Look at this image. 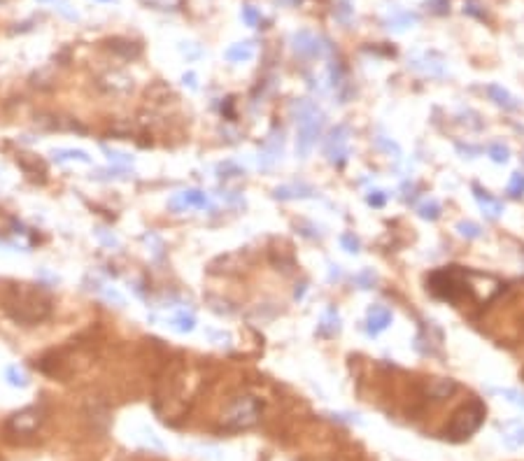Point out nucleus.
Segmentation results:
<instances>
[{
    "instance_id": "nucleus-31",
    "label": "nucleus",
    "mask_w": 524,
    "mask_h": 461,
    "mask_svg": "<svg viewBox=\"0 0 524 461\" xmlns=\"http://www.w3.org/2000/svg\"><path fill=\"white\" fill-rule=\"evenodd\" d=\"M112 161H121V163H131V156H126V154H119V152H108Z\"/></svg>"
},
{
    "instance_id": "nucleus-32",
    "label": "nucleus",
    "mask_w": 524,
    "mask_h": 461,
    "mask_svg": "<svg viewBox=\"0 0 524 461\" xmlns=\"http://www.w3.org/2000/svg\"><path fill=\"white\" fill-rule=\"evenodd\" d=\"M184 84H189V86H196V75H193V73L184 75Z\"/></svg>"
},
{
    "instance_id": "nucleus-28",
    "label": "nucleus",
    "mask_w": 524,
    "mask_h": 461,
    "mask_svg": "<svg viewBox=\"0 0 524 461\" xmlns=\"http://www.w3.org/2000/svg\"><path fill=\"white\" fill-rule=\"evenodd\" d=\"M375 280H378V277H375L373 270H361V273H359V275L355 277V282H357V285L361 287V289H370V287L375 285Z\"/></svg>"
},
{
    "instance_id": "nucleus-18",
    "label": "nucleus",
    "mask_w": 524,
    "mask_h": 461,
    "mask_svg": "<svg viewBox=\"0 0 524 461\" xmlns=\"http://www.w3.org/2000/svg\"><path fill=\"white\" fill-rule=\"evenodd\" d=\"M417 215H420L422 220H427V222H436L440 217V203L436 198L424 200L420 208H417Z\"/></svg>"
},
{
    "instance_id": "nucleus-13",
    "label": "nucleus",
    "mask_w": 524,
    "mask_h": 461,
    "mask_svg": "<svg viewBox=\"0 0 524 461\" xmlns=\"http://www.w3.org/2000/svg\"><path fill=\"white\" fill-rule=\"evenodd\" d=\"M455 389H457L455 380H447V377H433V380L427 384L429 396H433L436 401H443V399H447V396H452L455 394Z\"/></svg>"
},
{
    "instance_id": "nucleus-22",
    "label": "nucleus",
    "mask_w": 524,
    "mask_h": 461,
    "mask_svg": "<svg viewBox=\"0 0 524 461\" xmlns=\"http://www.w3.org/2000/svg\"><path fill=\"white\" fill-rule=\"evenodd\" d=\"M457 230H459V235H464V238H468V240H475L482 235V228L475 222H459Z\"/></svg>"
},
{
    "instance_id": "nucleus-21",
    "label": "nucleus",
    "mask_w": 524,
    "mask_h": 461,
    "mask_svg": "<svg viewBox=\"0 0 524 461\" xmlns=\"http://www.w3.org/2000/svg\"><path fill=\"white\" fill-rule=\"evenodd\" d=\"M196 327V317L193 315H187V312H180L178 317L173 319V329L180 331V333H189Z\"/></svg>"
},
{
    "instance_id": "nucleus-4",
    "label": "nucleus",
    "mask_w": 524,
    "mask_h": 461,
    "mask_svg": "<svg viewBox=\"0 0 524 461\" xmlns=\"http://www.w3.org/2000/svg\"><path fill=\"white\" fill-rule=\"evenodd\" d=\"M485 415H487V407L485 403H480V401H471V403H466L464 407H459L455 417H452L450 427H447V438L450 440L471 438V436L482 427Z\"/></svg>"
},
{
    "instance_id": "nucleus-2",
    "label": "nucleus",
    "mask_w": 524,
    "mask_h": 461,
    "mask_svg": "<svg viewBox=\"0 0 524 461\" xmlns=\"http://www.w3.org/2000/svg\"><path fill=\"white\" fill-rule=\"evenodd\" d=\"M291 112L296 117V152L305 158L320 138L324 128V112L317 108L313 100H296L291 105Z\"/></svg>"
},
{
    "instance_id": "nucleus-25",
    "label": "nucleus",
    "mask_w": 524,
    "mask_h": 461,
    "mask_svg": "<svg viewBox=\"0 0 524 461\" xmlns=\"http://www.w3.org/2000/svg\"><path fill=\"white\" fill-rule=\"evenodd\" d=\"M494 394L503 396V399L508 401V403H513L515 407H522V410H524V394L517 392V389H497Z\"/></svg>"
},
{
    "instance_id": "nucleus-29",
    "label": "nucleus",
    "mask_w": 524,
    "mask_h": 461,
    "mask_svg": "<svg viewBox=\"0 0 524 461\" xmlns=\"http://www.w3.org/2000/svg\"><path fill=\"white\" fill-rule=\"evenodd\" d=\"M243 21L247 23V26H259V23H261V14H259L254 8L245 5L243 8Z\"/></svg>"
},
{
    "instance_id": "nucleus-1",
    "label": "nucleus",
    "mask_w": 524,
    "mask_h": 461,
    "mask_svg": "<svg viewBox=\"0 0 524 461\" xmlns=\"http://www.w3.org/2000/svg\"><path fill=\"white\" fill-rule=\"evenodd\" d=\"M5 307L14 319L19 322H43L49 315V298L43 294V289L31 287V285H16L8 292L5 298Z\"/></svg>"
},
{
    "instance_id": "nucleus-19",
    "label": "nucleus",
    "mask_w": 524,
    "mask_h": 461,
    "mask_svg": "<svg viewBox=\"0 0 524 461\" xmlns=\"http://www.w3.org/2000/svg\"><path fill=\"white\" fill-rule=\"evenodd\" d=\"M390 26L387 28H392V31H405V28H413V23H417V14H410V12H401L398 16H392L390 21Z\"/></svg>"
},
{
    "instance_id": "nucleus-24",
    "label": "nucleus",
    "mask_w": 524,
    "mask_h": 461,
    "mask_svg": "<svg viewBox=\"0 0 524 461\" xmlns=\"http://www.w3.org/2000/svg\"><path fill=\"white\" fill-rule=\"evenodd\" d=\"M5 377H8V382L12 384V387H26V384H28L26 373L16 368V366H10V368L5 370Z\"/></svg>"
},
{
    "instance_id": "nucleus-7",
    "label": "nucleus",
    "mask_w": 524,
    "mask_h": 461,
    "mask_svg": "<svg viewBox=\"0 0 524 461\" xmlns=\"http://www.w3.org/2000/svg\"><path fill=\"white\" fill-rule=\"evenodd\" d=\"M291 47L296 54L301 56H308V58H315V56H322L329 51V45H324L322 38H317L315 33L310 31H298L291 35Z\"/></svg>"
},
{
    "instance_id": "nucleus-9",
    "label": "nucleus",
    "mask_w": 524,
    "mask_h": 461,
    "mask_svg": "<svg viewBox=\"0 0 524 461\" xmlns=\"http://www.w3.org/2000/svg\"><path fill=\"white\" fill-rule=\"evenodd\" d=\"M410 66L431 77H440L445 73V61L440 56H436L433 51H420V54H415L410 58Z\"/></svg>"
},
{
    "instance_id": "nucleus-12",
    "label": "nucleus",
    "mask_w": 524,
    "mask_h": 461,
    "mask_svg": "<svg viewBox=\"0 0 524 461\" xmlns=\"http://www.w3.org/2000/svg\"><path fill=\"white\" fill-rule=\"evenodd\" d=\"M501 440L508 450H520V447H524V422H520V419L505 422L501 427Z\"/></svg>"
},
{
    "instance_id": "nucleus-30",
    "label": "nucleus",
    "mask_w": 524,
    "mask_h": 461,
    "mask_svg": "<svg viewBox=\"0 0 524 461\" xmlns=\"http://www.w3.org/2000/svg\"><path fill=\"white\" fill-rule=\"evenodd\" d=\"M366 200H368V205H373V208H382L387 196H385V191H370L366 196Z\"/></svg>"
},
{
    "instance_id": "nucleus-15",
    "label": "nucleus",
    "mask_w": 524,
    "mask_h": 461,
    "mask_svg": "<svg viewBox=\"0 0 524 461\" xmlns=\"http://www.w3.org/2000/svg\"><path fill=\"white\" fill-rule=\"evenodd\" d=\"M487 93H490V98L499 105V108H503V110H517V100L513 98V93L505 91L503 86L490 84V86H487Z\"/></svg>"
},
{
    "instance_id": "nucleus-20",
    "label": "nucleus",
    "mask_w": 524,
    "mask_h": 461,
    "mask_svg": "<svg viewBox=\"0 0 524 461\" xmlns=\"http://www.w3.org/2000/svg\"><path fill=\"white\" fill-rule=\"evenodd\" d=\"M487 156H490L494 163H508L510 150L501 143H492L490 147H487Z\"/></svg>"
},
{
    "instance_id": "nucleus-5",
    "label": "nucleus",
    "mask_w": 524,
    "mask_h": 461,
    "mask_svg": "<svg viewBox=\"0 0 524 461\" xmlns=\"http://www.w3.org/2000/svg\"><path fill=\"white\" fill-rule=\"evenodd\" d=\"M324 156L333 165H343L347 161V156H350V128L345 123H338L324 138Z\"/></svg>"
},
{
    "instance_id": "nucleus-6",
    "label": "nucleus",
    "mask_w": 524,
    "mask_h": 461,
    "mask_svg": "<svg viewBox=\"0 0 524 461\" xmlns=\"http://www.w3.org/2000/svg\"><path fill=\"white\" fill-rule=\"evenodd\" d=\"M43 424V410L40 407H23L8 419V431L14 436H33Z\"/></svg>"
},
{
    "instance_id": "nucleus-17",
    "label": "nucleus",
    "mask_w": 524,
    "mask_h": 461,
    "mask_svg": "<svg viewBox=\"0 0 524 461\" xmlns=\"http://www.w3.org/2000/svg\"><path fill=\"white\" fill-rule=\"evenodd\" d=\"M320 331L322 333H338L340 331V315L333 310V307H329L326 312L322 315V322H320Z\"/></svg>"
},
{
    "instance_id": "nucleus-3",
    "label": "nucleus",
    "mask_w": 524,
    "mask_h": 461,
    "mask_svg": "<svg viewBox=\"0 0 524 461\" xmlns=\"http://www.w3.org/2000/svg\"><path fill=\"white\" fill-rule=\"evenodd\" d=\"M261 401L257 396H250V394H243V396H235L231 403L226 405L222 415V427L226 431H245L250 427H254L261 417Z\"/></svg>"
},
{
    "instance_id": "nucleus-10",
    "label": "nucleus",
    "mask_w": 524,
    "mask_h": 461,
    "mask_svg": "<svg viewBox=\"0 0 524 461\" xmlns=\"http://www.w3.org/2000/svg\"><path fill=\"white\" fill-rule=\"evenodd\" d=\"M392 310L387 305H370L368 315H366V331L368 335H380L385 329H390L392 324Z\"/></svg>"
},
{
    "instance_id": "nucleus-26",
    "label": "nucleus",
    "mask_w": 524,
    "mask_h": 461,
    "mask_svg": "<svg viewBox=\"0 0 524 461\" xmlns=\"http://www.w3.org/2000/svg\"><path fill=\"white\" fill-rule=\"evenodd\" d=\"M508 193L513 198H520L524 193V173H513L508 182Z\"/></svg>"
},
{
    "instance_id": "nucleus-14",
    "label": "nucleus",
    "mask_w": 524,
    "mask_h": 461,
    "mask_svg": "<svg viewBox=\"0 0 524 461\" xmlns=\"http://www.w3.org/2000/svg\"><path fill=\"white\" fill-rule=\"evenodd\" d=\"M228 58L231 63H247L254 58V45L252 43H235L226 49V54H224Z\"/></svg>"
},
{
    "instance_id": "nucleus-16",
    "label": "nucleus",
    "mask_w": 524,
    "mask_h": 461,
    "mask_svg": "<svg viewBox=\"0 0 524 461\" xmlns=\"http://www.w3.org/2000/svg\"><path fill=\"white\" fill-rule=\"evenodd\" d=\"M313 189L310 187H305V185H294V187H280V189H275V196L278 198H282V200H287V198H310L313 196Z\"/></svg>"
},
{
    "instance_id": "nucleus-11",
    "label": "nucleus",
    "mask_w": 524,
    "mask_h": 461,
    "mask_svg": "<svg viewBox=\"0 0 524 461\" xmlns=\"http://www.w3.org/2000/svg\"><path fill=\"white\" fill-rule=\"evenodd\" d=\"M473 198L478 200L482 215L487 217V220H499V217L503 215V203L501 200H497L494 196H490V191H485L482 187L473 185Z\"/></svg>"
},
{
    "instance_id": "nucleus-27",
    "label": "nucleus",
    "mask_w": 524,
    "mask_h": 461,
    "mask_svg": "<svg viewBox=\"0 0 524 461\" xmlns=\"http://www.w3.org/2000/svg\"><path fill=\"white\" fill-rule=\"evenodd\" d=\"M340 245H343V250L350 252V254H357L359 247H361L355 233H343V235H340Z\"/></svg>"
},
{
    "instance_id": "nucleus-23",
    "label": "nucleus",
    "mask_w": 524,
    "mask_h": 461,
    "mask_svg": "<svg viewBox=\"0 0 524 461\" xmlns=\"http://www.w3.org/2000/svg\"><path fill=\"white\" fill-rule=\"evenodd\" d=\"M54 158H56V161H66V158H75V161L91 163V158L86 156V152H82V150H58V152H54Z\"/></svg>"
},
{
    "instance_id": "nucleus-8",
    "label": "nucleus",
    "mask_w": 524,
    "mask_h": 461,
    "mask_svg": "<svg viewBox=\"0 0 524 461\" xmlns=\"http://www.w3.org/2000/svg\"><path fill=\"white\" fill-rule=\"evenodd\" d=\"M168 205L178 212H184L191 208L205 210V208H210V198H208V193L198 191V189H187V191L175 193V196L168 200Z\"/></svg>"
}]
</instances>
